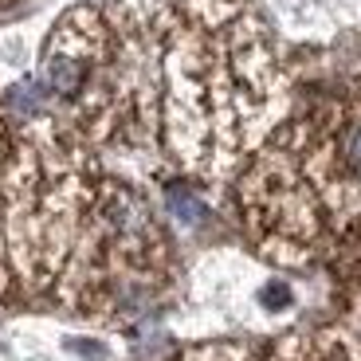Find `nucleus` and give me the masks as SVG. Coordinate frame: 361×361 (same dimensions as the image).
<instances>
[{
	"instance_id": "nucleus-1",
	"label": "nucleus",
	"mask_w": 361,
	"mask_h": 361,
	"mask_svg": "<svg viewBox=\"0 0 361 361\" xmlns=\"http://www.w3.org/2000/svg\"><path fill=\"white\" fill-rule=\"evenodd\" d=\"M345 134H342V157L350 173L361 177V102H345Z\"/></svg>"
},
{
	"instance_id": "nucleus-2",
	"label": "nucleus",
	"mask_w": 361,
	"mask_h": 361,
	"mask_svg": "<svg viewBox=\"0 0 361 361\" xmlns=\"http://www.w3.org/2000/svg\"><path fill=\"white\" fill-rule=\"evenodd\" d=\"M169 208L177 212V220H185V224H192V220L204 216V204L185 189H169Z\"/></svg>"
}]
</instances>
